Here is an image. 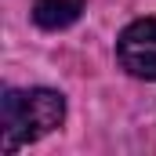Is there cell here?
<instances>
[{"label":"cell","instance_id":"cell-1","mask_svg":"<svg viewBox=\"0 0 156 156\" xmlns=\"http://www.w3.org/2000/svg\"><path fill=\"white\" fill-rule=\"evenodd\" d=\"M66 120V98L51 87L33 91H4V153H18L22 145L37 142L62 127Z\"/></svg>","mask_w":156,"mask_h":156},{"label":"cell","instance_id":"cell-2","mask_svg":"<svg viewBox=\"0 0 156 156\" xmlns=\"http://www.w3.org/2000/svg\"><path fill=\"white\" fill-rule=\"evenodd\" d=\"M116 58L131 76L156 80V18H138L120 33Z\"/></svg>","mask_w":156,"mask_h":156},{"label":"cell","instance_id":"cell-3","mask_svg":"<svg viewBox=\"0 0 156 156\" xmlns=\"http://www.w3.org/2000/svg\"><path fill=\"white\" fill-rule=\"evenodd\" d=\"M83 11V0H33V18L40 29H66Z\"/></svg>","mask_w":156,"mask_h":156}]
</instances>
